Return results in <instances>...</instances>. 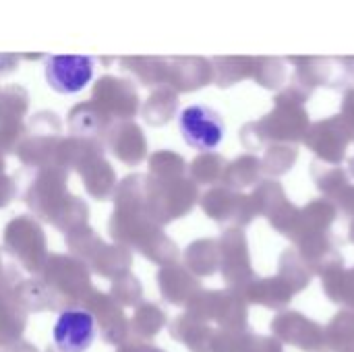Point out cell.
<instances>
[{"instance_id":"3","label":"cell","mask_w":354,"mask_h":352,"mask_svg":"<svg viewBox=\"0 0 354 352\" xmlns=\"http://www.w3.org/2000/svg\"><path fill=\"white\" fill-rule=\"evenodd\" d=\"M95 336V317L81 307L62 309L52 330V342L58 352H87Z\"/></svg>"},{"instance_id":"1","label":"cell","mask_w":354,"mask_h":352,"mask_svg":"<svg viewBox=\"0 0 354 352\" xmlns=\"http://www.w3.org/2000/svg\"><path fill=\"white\" fill-rule=\"evenodd\" d=\"M178 131L185 143L197 151H214L226 135L224 118L207 104H191L178 112Z\"/></svg>"},{"instance_id":"2","label":"cell","mask_w":354,"mask_h":352,"mask_svg":"<svg viewBox=\"0 0 354 352\" xmlns=\"http://www.w3.org/2000/svg\"><path fill=\"white\" fill-rule=\"evenodd\" d=\"M95 73V62L87 54H50L46 56L44 75L50 89L62 95L83 91Z\"/></svg>"}]
</instances>
